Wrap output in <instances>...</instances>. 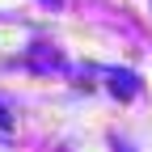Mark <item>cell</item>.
Returning a JSON list of instances; mask_svg holds the SVG:
<instances>
[{"instance_id": "7a4b0ae2", "label": "cell", "mask_w": 152, "mask_h": 152, "mask_svg": "<svg viewBox=\"0 0 152 152\" xmlns=\"http://www.w3.org/2000/svg\"><path fill=\"white\" fill-rule=\"evenodd\" d=\"M13 127V110H9V102L0 97V131H9Z\"/></svg>"}, {"instance_id": "6da1fadb", "label": "cell", "mask_w": 152, "mask_h": 152, "mask_svg": "<svg viewBox=\"0 0 152 152\" xmlns=\"http://www.w3.org/2000/svg\"><path fill=\"white\" fill-rule=\"evenodd\" d=\"M110 80H114L110 89H114V93H123V97H131V93L140 89V80H135L131 72H110Z\"/></svg>"}]
</instances>
